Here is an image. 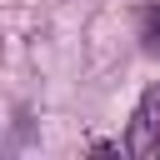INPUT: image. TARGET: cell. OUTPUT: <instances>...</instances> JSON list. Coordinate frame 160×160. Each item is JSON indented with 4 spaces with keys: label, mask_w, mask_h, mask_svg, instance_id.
Here are the masks:
<instances>
[{
    "label": "cell",
    "mask_w": 160,
    "mask_h": 160,
    "mask_svg": "<svg viewBox=\"0 0 160 160\" xmlns=\"http://www.w3.org/2000/svg\"><path fill=\"white\" fill-rule=\"evenodd\" d=\"M140 40H145V55L160 60V0H145V10H140Z\"/></svg>",
    "instance_id": "2"
},
{
    "label": "cell",
    "mask_w": 160,
    "mask_h": 160,
    "mask_svg": "<svg viewBox=\"0 0 160 160\" xmlns=\"http://www.w3.org/2000/svg\"><path fill=\"white\" fill-rule=\"evenodd\" d=\"M125 150L130 155H160V90H150L135 110V125L125 135Z\"/></svg>",
    "instance_id": "1"
}]
</instances>
